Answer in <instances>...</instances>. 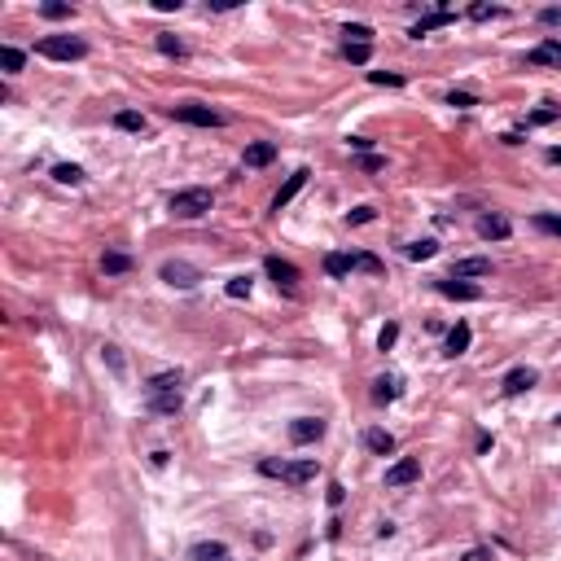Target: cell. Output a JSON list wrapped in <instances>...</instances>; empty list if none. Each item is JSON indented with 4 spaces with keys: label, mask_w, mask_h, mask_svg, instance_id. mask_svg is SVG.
<instances>
[{
    "label": "cell",
    "mask_w": 561,
    "mask_h": 561,
    "mask_svg": "<svg viewBox=\"0 0 561 561\" xmlns=\"http://www.w3.org/2000/svg\"><path fill=\"white\" fill-rule=\"evenodd\" d=\"M259 474L263 478H280L290 482V487H307V482L316 478V461H285V456H268V461H259Z\"/></svg>",
    "instance_id": "obj_1"
},
{
    "label": "cell",
    "mask_w": 561,
    "mask_h": 561,
    "mask_svg": "<svg viewBox=\"0 0 561 561\" xmlns=\"http://www.w3.org/2000/svg\"><path fill=\"white\" fill-rule=\"evenodd\" d=\"M36 53L40 58H53V62H80V58H88V44L80 36H44L36 44Z\"/></svg>",
    "instance_id": "obj_2"
},
{
    "label": "cell",
    "mask_w": 561,
    "mask_h": 561,
    "mask_svg": "<svg viewBox=\"0 0 561 561\" xmlns=\"http://www.w3.org/2000/svg\"><path fill=\"white\" fill-rule=\"evenodd\" d=\"M215 207V197H211V189H180L171 197V215L175 219H197V215H207Z\"/></svg>",
    "instance_id": "obj_3"
},
{
    "label": "cell",
    "mask_w": 561,
    "mask_h": 561,
    "mask_svg": "<svg viewBox=\"0 0 561 561\" xmlns=\"http://www.w3.org/2000/svg\"><path fill=\"white\" fill-rule=\"evenodd\" d=\"M167 114L180 119V123H193V127H224L228 123V114H219L211 106H197V101H180V106H171Z\"/></svg>",
    "instance_id": "obj_4"
},
{
    "label": "cell",
    "mask_w": 561,
    "mask_h": 561,
    "mask_svg": "<svg viewBox=\"0 0 561 561\" xmlns=\"http://www.w3.org/2000/svg\"><path fill=\"white\" fill-rule=\"evenodd\" d=\"M163 280H167V285H175V290H193L197 280H202V272L193 263H185V259H167L163 263Z\"/></svg>",
    "instance_id": "obj_5"
},
{
    "label": "cell",
    "mask_w": 561,
    "mask_h": 561,
    "mask_svg": "<svg viewBox=\"0 0 561 561\" xmlns=\"http://www.w3.org/2000/svg\"><path fill=\"white\" fill-rule=\"evenodd\" d=\"M421 478V461L417 456H399V461L386 469V487H408V482Z\"/></svg>",
    "instance_id": "obj_6"
},
{
    "label": "cell",
    "mask_w": 561,
    "mask_h": 561,
    "mask_svg": "<svg viewBox=\"0 0 561 561\" xmlns=\"http://www.w3.org/2000/svg\"><path fill=\"white\" fill-rule=\"evenodd\" d=\"M526 66H552V70H561V40L544 36L540 48H530V53H526Z\"/></svg>",
    "instance_id": "obj_7"
},
{
    "label": "cell",
    "mask_w": 561,
    "mask_h": 561,
    "mask_svg": "<svg viewBox=\"0 0 561 561\" xmlns=\"http://www.w3.org/2000/svg\"><path fill=\"white\" fill-rule=\"evenodd\" d=\"M145 408H149V413H158V417H175L185 408V395L180 391H154L145 399Z\"/></svg>",
    "instance_id": "obj_8"
},
{
    "label": "cell",
    "mask_w": 561,
    "mask_h": 561,
    "mask_svg": "<svg viewBox=\"0 0 561 561\" xmlns=\"http://www.w3.org/2000/svg\"><path fill=\"white\" fill-rule=\"evenodd\" d=\"M439 294L452 298V303H478L482 298V285H469V280H439Z\"/></svg>",
    "instance_id": "obj_9"
},
{
    "label": "cell",
    "mask_w": 561,
    "mask_h": 561,
    "mask_svg": "<svg viewBox=\"0 0 561 561\" xmlns=\"http://www.w3.org/2000/svg\"><path fill=\"white\" fill-rule=\"evenodd\" d=\"M508 233H513V224H508L504 215H496V211L478 219V237H482V241H504Z\"/></svg>",
    "instance_id": "obj_10"
},
{
    "label": "cell",
    "mask_w": 561,
    "mask_h": 561,
    "mask_svg": "<svg viewBox=\"0 0 561 561\" xmlns=\"http://www.w3.org/2000/svg\"><path fill=\"white\" fill-rule=\"evenodd\" d=\"M263 268H268V276L276 280L280 290H294V285H298V268H294L290 259H276V254H272V259H268Z\"/></svg>",
    "instance_id": "obj_11"
},
{
    "label": "cell",
    "mask_w": 561,
    "mask_h": 561,
    "mask_svg": "<svg viewBox=\"0 0 561 561\" xmlns=\"http://www.w3.org/2000/svg\"><path fill=\"white\" fill-rule=\"evenodd\" d=\"M307 175H312L307 167H298V171L290 175V180H285V185H280V193L272 197V211H280V207H290V202L298 197V189H303V185H307Z\"/></svg>",
    "instance_id": "obj_12"
},
{
    "label": "cell",
    "mask_w": 561,
    "mask_h": 561,
    "mask_svg": "<svg viewBox=\"0 0 561 561\" xmlns=\"http://www.w3.org/2000/svg\"><path fill=\"white\" fill-rule=\"evenodd\" d=\"M320 435H325V421H320V417H298V421L290 425V439H294V443H316Z\"/></svg>",
    "instance_id": "obj_13"
},
{
    "label": "cell",
    "mask_w": 561,
    "mask_h": 561,
    "mask_svg": "<svg viewBox=\"0 0 561 561\" xmlns=\"http://www.w3.org/2000/svg\"><path fill=\"white\" fill-rule=\"evenodd\" d=\"M469 276H491V259H456L452 280H469Z\"/></svg>",
    "instance_id": "obj_14"
},
{
    "label": "cell",
    "mask_w": 561,
    "mask_h": 561,
    "mask_svg": "<svg viewBox=\"0 0 561 561\" xmlns=\"http://www.w3.org/2000/svg\"><path fill=\"white\" fill-rule=\"evenodd\" d=\"M272 158H276V145H272V141H254V145H246V167H250V171L268 167Z\"/></svg>",
    "instance_id": "obj_15"
},
{
    "label": "cell",
    "mask_w": 561,
    "mask_h": 561,
    "mask_svg": "<svg viewBox=\"0 0 561 561\" xmlns=\"http://www.w3.org/2000/svg\"><path fill=\"white\" fill-rule=\"evenodd\" d=\"M535 381H540V373H535V369H513V373L504 377V395H526Z\"/></svg>",
    "instance_id": "obj_16"
},
{
    "label": "cell",
    "mask_w": 561,
    "mask_h": 561,
    "mask_svg": "<svg viewBox=\"0 0 561 561\" xmlns=\"http://www.w3.org/2000/svg\"><path fill=\"white\" fill-rule=\"evenodd\" d=\"M452 22H456V13H452V9H435V13H425V18H421V22H417V27L408 31V36H413V40H421L425 31H435V27H452Z\"/></svg>",
    "instance_id": "obj_17"
},
{
    "label": "cell",
    "mask_w": 561,
    "mask_h": 561,
    "mask_svg": "<svg viewBox=\"0 0 561 561\" xmlns=\"http://www.w3.org/2000/svg\"><path fill=\"white\" fill-rule=\"evenodd\" d=\"M101 272H106V276H123V272H132V254H123V250H106V254H101Z\"/></svg>",
    "instance_id": "obj_18"
},
{
    "label": "cell",
    "mask_w": 561,
    "mask_h": 561,
    "mask_svg": "<svg viewBox=\"0 0 561 561\" xmlns=\"http://www.w3.org/2000/svg\"><path fill=\"white\" fill-rule=\"evenodd\" d=\"M180 381H185L180 369H167V373H154V377H149L145 391H149V395H154V391H180Z\"/></svg>",
    "instance_id": "obj_19"
},
{
    "label": "cell",
    "mask_w": 561,
    "mask_h": 561,
    "mask_svg": "<svg viewBox=\"0 0 561 561\" xmlns=\"http://www.w3.org/2000/svg\"><path fill=\"white\" fill-rule=\"evenodd\" d=\"M189 561H228V548L219 540H207V544H193L189 548Z\"/></svg>",
    "instance_id": "obj_20"
},
{
    "label": "cell",
    "mask_w": 561,
    "mask_h": 561,
    "mask_svg": "<svg viewBox=\"0 0 561 561\" xmlns=\"http://www.w3.org/2000/svg\"><path fill=\"white\" fill-rule=\"evenodd\" d=\"M364 447L377 452V456H391L395 452V435H386V430H364Z\"/></svg>",
    "instance_id": "obj_21"
},
{
    "label": "cell",
    "mask_w": 561,
    "mask_h": 561,
    "mask_svg": "<svg viewBox=\"0 0 561 561\" xmlns=\"http://www.w3.org/2000/svg\"><path fill=\"white\" fill-rule=\"evenodd\" d=\"M325 272H329V276H351V272H355V259H351V254L329 250V254H325Z\"/></svg>",
    "instance_id": "obj_22"
},
{
    "label": "cell",
    "mask_w": 561,
    "mask_h": 561,
    "mask_svg": "<svg viewBox=\"0 0 561 561\" xmlns=\"http://www.w3.org/2000/svg\"><path fill=\"white\" fill-rule=\"evenodd\" d=\"M469 338H474V334H469L465 320L452 325V334H447V355H465V351H469Z\"/></svg>",
    "instance_id": "obj_23"
},
{
    "label": "cell",
    "mask_w": 561,
    "mask_h": 561,
    "mask_svg": "<svg viewBox=\"0 0 561 561\" xmlns=\"http://www.w3.org/2000/svg\"><path fill=\"white\" fill-rule=\"evenodd\" d=\"M373 399H377V403L399 399V377H391V373H386V377H377V381H373Z\"/></svg>",
    "instance_id": "obj_24"
},
{
    "label": "cell",
    "mask_w": 561,
    "mask_h": 561,
    "mask_svg": "<svg viewBox=\"0 0 561 561\" xmlns=\"http://www.w3.org/2000/svg\"><path fill=\"white\" fill-rule=\"evenodd\" d=\"M435 250H439V241H430V237H421V241H408V259L413 263H421V259H435Z\"/></svg>",
    "instance_id": "obj_25"
},
{
    "label": "cell",
    "mask_w": 561,
    "mask_h": 561,
    "mask_svg": "<svg viewBox=\"0 0 561 561\" xmlns=\"http://www.w3.org/2000/svg\"><path fill=\"white\" fill-rule=\"evenodd\" d=\"M158 53H167V58H185L189 48H185V40H180V36H171V31H158Z\"/></svg>",
    "instance_id": "obj_26"
},
{
    "label": "cell",
    "mask_w": 561,
    "mask_h": 561,
    "mask_svg": "<svg viewBox=\"0 0 561 561\" xmlns=\"http://www.w3.org/2000/svg\"><path fill=\"white\" fill-rule=\"evenodd\" d=\"M53 180H58V185H84V167H75V163H58V167H53Z\"/></svg>",
    "instance_id": "obj_27"
},
{
    "label": "cell",
    "mask_w": 561,
    "mask_h": 561,
    "mask_svg": "<svg viewBox=\"0 0 561 561\" xmlns=\"http://www.w3.org/2000/svg\"><path fill=\"white\" fill-rule=\"evenodd\" d=\"M0 66H5L9 75H18L22 66H27V58H22V48H13V44H5V48H0Z\"/></svg>",
    "instance_id": "obj_28"
},
{
    "label": "cell",
    "mask_w": 561,
    "mask_h": 561,
    "mask_svg": "<svg viewBox=\"0 0 561 561\" xmlns=\"http://www.w3.org/2000/svg\"><path fill=\"white\" fill-rule=\"evenodd\" d=\"M114 127H123V132H145V114H136V110H119V114H114Z\"/></svg>",
    "instance_id": "obj_29"
},
{
    "label": "cell",
    "mask_w": 561,
    "mask_h": 561,
    "mask_svg": "<svg viewBox=\"0 0 561 561\" xmlns=\"http://www.w3.org/2000/svg\"><path fill=\"white\" fill-rule=\"evenodd\" d=\"M347 44H373V27H364V22H347Z\"/></svg>",
    "instance_id": "obj_30"
},
{
    "label": "cell",
    "mask_w": 561,
    "mask_h": 561,
    "mask_svg": "<svg viewBox=\"0 0 561 561\" xmlns=\"http://www.w3.org/2000/svg\"><path fill=\"white\" fill-rule=\"evenodd\" d=\"M342 53H347L351 66H364V62L373 58V44H342Z\"/></svg>",
    "instance_id": "obj_31"
},
{
    "label": "cell",
    "mask_w": 561,
    "mask_h": 561,
    "mask_svg": "<svg viewBox=\"0 0 561 561\" xmlns=\"http://www.w3.org/2000/svg\"><path fill=\"white\" fill-rule=\"evenodd\" d=\"M351 259H355V272H373V276L386 272V263H381L377 254H351Z\"/></svg>",
    "instance_id": "obj_32"
},
{
    "label": "cell",
    "mask_w": 561,
    "mask_h": 561,
    "mask_svg": "<svg viewBox=\"0 0 561 561\" xmlns=\"http://www.w3.org/2000/svg\"><path fill=\"white\" fill-rule=\"evenodd\" d=\"M224 290H228V298H250V276H233Z\"/></svg>",
    "instance_id": "obj_33"
},
{
    "label": "cell",
    "mask_w": 561,
    "mask_h": 561,
    "mask_svg": "<svg viewBox=\"0 0 561 561\" xmlns=\"http://www.w3.org/2000/svg\"><path fill=\"white\" fill-rule=\"evenodd\" d=\"M40 13H44V18H70L75 9H70V5H62V0H44Z\"/></svg>",
    "instance_id": "obj_34"
},
{
    "label": "cell",
    "mask_w": 561,
    "mask_h": 561,
    "mask_svg": "<svg viewBox=\"0 0 561 561\" xmlns=\"http://www.w3.org/2000/svg\"><path fill=\"white\" fill-rule=\"evenodd\" d=\"M535 228H540V233L561 237V215H535Z\"/></svg>",
    "instance_id": "obj_35"
},
{
    "label": "cell",
    "mask_w": 561,
    "mask_h": 561,
    "mask_svg": "<svg viewBox=\"0 0 561 561\" xmlns=\"http://www.w3.org/2000/svg\"><path fill=\"white\" fill-rule=\"evenodd\" d=\"M369 84H381V88H399L403 75H386V70H369Z\"/></svg>",
    "instance_id": "obj_36"
},
{
    "label": "cell",
    "mask_w": 561,
    "mask_h": 561,
    "mask_svg": "<svg viewBox=\"0 0 561 561\" xmlns=\"http://www.w3.org/2000/svg\"><path fill=\"white\" fill-rule=\"evenodd\" d=\"M395 338H399V325L391 320V325H386V329H381V334H377V351H391V347H395Z\"/></svg>",
    "instance_id": "obj_37"
},
{
    "label": "cell",
    "mask_w": 561,
    "mask_h": 561,
    "mask_svg": "<svg viewBox=\"0 0 561 561\" xmlns=\"http://www.w3.org/2000/svg\"><path fill=\"white\" fill-rule=\"evenodd\" d=\"M447 106H456V110H469V106H478V97H474V92H447Z\"/></svg>",
    "instance_id": "obj_38"
},
{
    "label": "cell",
    "mask_w": 561,
    "mask_h": 561,
    "mask_svg": "<svg viewBox=\"0 0 561 561\" xmlns=\"http://www.w3.org/2000/svg\"><path fill=\"white\" fill-rule=\"evenodd\" d=\"M504 9H496V5H469V18L474 22H487V18H500Z\"/></svg>",
    "instance_id": "obj_39"
},
{
    "label": "cell",
    "mask_w": 561,
    "mask_h": 561,
    "mask_svg": "<svg viewBox=\"0 0 561 561\" xmlns=\"http://www.w3.org/2000/svg\"><path fill=\"white\" fill-rule=\"evenodd\" d=\"M552 119H561V106H544V110H535V114H530L535 127H540V123H552Z\"/></svg>",
    "instance_id": "obj_40"
},
{
    "label": "cell",
    "mask_w": 561,
    "mask_h": 561,
    "mask_svg": "<svg viewBox=\"0 0 561 561\" xmlns=\"http://www.w3.org/2000/svg\"><path fill=\"white\" fill-rule=\"evenodd\" d=\"M373 219V207H355V211H347V224H369Z\"/></svg>",
    "instance_id": "obj_41"
},
{
    "label": "cell",
    "mask_w": 561,
    "mask_h": 561,
    "mask_svg": "<svg viewBox=\"0 0 561 561\" xmlns=\"http://www.w3.org/2000/svg\"><path fill=\"white\" fill-rule=\"evenodd\" d=\"M540 22H544V27H561V9L552 5V9H540Z\"/></svg>",
    "instance_id": "obj_42"
},
{
    "label": "cell",
    "mask_w": 561,
    "mask_h": 561,
    "mask_svg": "<svg viewBox=\"0 0 561 561\" xmlns=\"http://www.w3.org/2000/svg\"><path fill=\"white\" fill-rule=\"evenodd\" d=\"M101 351H106V360H110V369H114V373H123V355H119V347H101Z\"/></svg>",
    "instance_id": "obj_43"
},
{
    "label": "cell",
    "mask_w": 561,
    "mask_h": 561,
    "mask_svg": "<svg viewBox=\"0 0 561 561\" xmlns=\"http://www.w3.org/2000/svg\"><path fill=\"white\" fill-rule=\"evenodd\" d=\"M347 145H351V149H355V154H369V149H373V141H369V136H351V141H347Z\"/></svg>",
    "instance_id": "obj_44"
},
{
    "label": "cell",
    "mask_w": 561,
    "mask_h": 561,
    "mask_svg": "<svg viewBox=\"0 0 561 561\" xmlns=\"http://www.w3.org/2000/svg\"><path fill=\"white\" fill-rule=\"evenodd\" d=\"M329 504H334V508L342 504V482H329Z\"/></svg>",
    "instance_id": "obj_45"
},
{
    "label": "cell",
    "mask_w": 561,
    "mask_h": 561,
    "mask_svg": "<svg viewBox=\"0 0 561 561\" xmlns=\"http://www.w3.org/2000/svg\"><path fill=\"white\" fill-rule=\"evenodd\" d=\"M487 557H491V552H487V548H469V552H465V557H461V561H487Z\"/></svg>",
    "instance_id": "obj_46"
},
{
    "label": "cell",
    "mask_w": 561,
    "mask_h": 561,
    "mask_svg": "<svg viewBox=\"0 0 561 561\" xmlns=\"http://www.w3.org/2000/svg\"><path fill=\"white\" fill-rule=\"evenodd\" d=\"M154 9L158 13H171V9H180V0H154Z\"/></svg>",
    "instance_id": "obj_47"
},
{
    "label": "cell",
    "mask_w": 561,
    "mask_h": 561,
    "mask_svg": "<svg viewBox=\"0 0 561 561\" xmlns=\"http://www.w3.org/2000/svg\"><path fill=\"white\" fill-rule=\"evenodd\" d=\"M360 167H364V171H377V167H381V158H377V154H364V158H360Z\"/></svg>",
    "instance_id": "obj_48"
},
{
    "label": "cell",
    "mask_w": 561,
    "mask_h": 561,
    "mask_svg": "<svg viewBox=\"0 0 561 561\" xmlns=\"http://www.w3.org/2000/svg\"><path fill=\"white\" fill-rule=\"evenodd\" d=\"M548 163H561V149H548Z\"/></svg>",
    "instance_id": "obj_49"
}]
</instances>
